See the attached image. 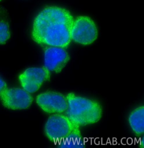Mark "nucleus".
Returning <instances> with one entry per match:
<instances>
[{
  "label": "nucleus",
  "instance_id": "f257e3e1",
  "mask_svg": "<svg viewBox=\"0 0 144 148\" xmlns=\"http://www.w3.org/2000/svg\"><path fill=\"white\" fill-rule=\"evenodd\" d=\"M72 14L64 8L46 6L36 15L33 22L31 37L37 44L66 49L71 41L74 21Z\"/></svg>",
  "mask_w": 144,
  "mask_h": 148
},
{
  "label": "nucleus",
  "instance_id": "f03ea898",
  "mask_svg": "<svg viewBox=\"0 0 144 148\" xmlns=\"http://www.w3.org/2000/svg\"><path fill=\"white\" fill-rule=\"evenodd\" d=\"M68 101L66 115L80 126L96 123L102 118V106L98 102L76 95L73 92L66 96Z\"/></svg>",
  "mask_w": 144,
  "mask_h": 148
},
{
  "label": "nucleus",
  "instance_id": "7ed1b4c3",
  "mask_svg": "<svg viewBox=\"0 0 144 148\" xmlns=\"http://www.w3.org/2000/svg\"><path fill=\"white\" fill-rule=\"evenodd\" d=\"M80 126L74 123L67 115L62 113L55 114L47 119L45 126L44 133L46 137L55 143L60 145L63 142L70 143L73 139L78 143V138H80Z\"/></svg>",
  "mask_w": 144,
  "mask_h": 148
},
{
  "label": "nucleus",
  "instance_id": "20e7f679",
  "mask_svg": "<svg viewBox=\"0 0 144 148\" xmlns=\"http://www.w3.org/2000/svg\"><path fill=\"white\" fill-rule=\"evenodd\" d=\"M98 36V29L93 20L86 16L74 19L71 32V39L84 46L93 43Z\"/></svg>",
  "mask_w": 144,
  "mask_h": 148
},
{
  "label": "nucleus",
  "instance_id": "39448f33",
  "mask_svg": "<svg viewBox=\"0 0 144 148\" xmlns=\"http://www.w3.org/2000/svg\"><path fill=\"white\" fill-rule=\"evenodd\" d=\"M50 72L45 67H31L24 70L19 76L21 86L29 93L38 91L44 82L50 79Z\"/></svg>",
  "mask_w": 144,
  "mask_h": 148
},
{
  "label": "nucleus",
  "instance_id": "423d86ee",
  "mask_svg": "<svg viewBox=\"0 0 144 148\" xmlns=\"http://www.w3.org/2000/svg\"><path fill=\"white\" fill-rule=\"evenodd\" d=\"M0 97L3 106L14 110L28 109L33 101L30 93L20 88H6Z\"/></svg>",
  "mask_w": 144,
  "mask_h": 148
},
{
  "label": "nucleus",
  "instance_id": "0eeeda50",
  "mask_svg": "<svg viewBox=\"0 0 144 148\" xmlns=\"http://www.w3.org/2000/svg\"><path fill=\"white\" fill-rule=\"evenodd\" d=\"M38 106L48 114L62 113L66 111V97L60 92L49 91L42 92L36 97Z\"/></svg>",
  "mask_w": 144,
  "mask_h": 148
},
{
  "label": "nucleus",
  "instance_id": "6e6552de",
  "mask_svg": "<svg viewBox=\"0 0 144 148\" xmlns=\"http://www.w3.org/2000/svg\"><path fill=\"white\" fill-rule=\"evenodd\" d=\"M44 67L50 72L58 73L65 68L70 60L64 48L56 46H45L44 51Z\"/></svg>",
  "mask_w": 144,
  "mask_h": 148
},
{
  "label": "nucleus",
  "instance_id": "1a4fd4ad",
  "mask_svg": "<svg viewBox=\"0 0 144 148\" xmlns=\"http://www.w3.org/2000/svg\"><path fill=\"white\" fill-rule=\"evenodd\" d=\"M129 125L134 134L138 136L144 134V107L138 106L130 114L128 117Z\"/></svg>",
  "mask_w": 144,
  "mask_h": 148
},
{
  "label": "nucleus",
  "instance_id": "9d476101",
  "mask_svg": "<svg viewBox=\"0 0 144 148\" xmlns=\"http://www.w3.org/2000/svg\"><path fill=\"white\" fill-rule=\"evenodd\" d=\"M11 36L10 27L8 22L4 19H0V45L6 44Z\"/></svg>",
  "mask_w": 144,
  "mask_h": 148
},
{
  "label": "nucleus",
  "instance_id": "9b49d317",
  "mask_svg": "<svg viewBox=\"0 0 144 148\" xmlns=\"http://www.w3.org/2000/svg\"><path fill=\"white\" fill-rule=\"evenodd\" d=\"M7 88V84L0 77V95Z\"/></svg>",
  "mask_w": 144,
  "mask_h": 148
},
{
  "label": "nucleus",
  "instance_id": "f8f14e48",
  "mask_svg": "<svg viewBox=\"0 0 144 148\" xmlns=\"http://www.w3.org/2000/svg\"><path fill=\"white\" fill-rule=\"evenodd\" d=\"M2 1V0H0V1Z\"/></svg>",
  "mask_w": 144,
  "mask_h": 148
}]
</instances>
